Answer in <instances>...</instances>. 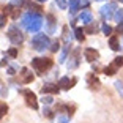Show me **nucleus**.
Segmentation results:
<instances>
[{"label":"nucleus","mask_w":123,"mask_h":123,"mask_svg":"<svg viewBox=\"0 0 123 123\" xmlns=\"http://www.w3.org/2000/svg\"><path fill=\"white\" fill-rule=\"evenodd\" d=\"M103 33H104L106 36H109L111 33H112V27L107 25V24H104V25H103Z\"/></svg>","instance_id":"22"},{"label":"nucleus","mask_w":123,"mask_h":123,"mask_svg":"<svg viewBox=\"0 0 123 123\" xmlns=\"http://www.w3.org/2000/svg\"><path fill=\"white\" fill-rule=\"evenodd\" d=\"M77 60H79V51H77V49H76V51H74V52H73L71 55H69V60H68V66H69V68H71V69L77 68V65H79V62H77Z\"/></svg>","instance_id":"9"},{"label":"nucleus","mask_w":123,"mask_h":123,"mask_svg":"<svg viewBox=\"0 0 123 123\" xmlns=\"http://www.w3.org/2000/svg\"><path fill=\"white\" fill-rule=\"evenodd\" d=\"M57 5H58V8L65 10L66 8V0H57Z\"/></svg>","instance_id":"25"},{"label":"nucleus","mask_w":123,"mask_h":123,"mask_svg":"<svg viewBox=\"0 0 123 123\" xmlns=\"http://www.w3.org/2000/svg\"><path fill=\"white\" fill-rule=\"evenodd\" d=\"M24 98H25V103L32 109H38V99H36V95L33 93V92L24 90Z\"/></svg>","instance_id":"7"},{"label":"nucleus","mask_w":123,"mask_h":123,"mask_svg":"<svg viewBox=\"0 0 123 123\" xmlns=\"http://www.w3.org/2000/svg\"><path fill=\"white\" fill-rule=\"evenodd\" d=\"M51 46V41H49V38H47V35H43V33H38V35H35L32 38V47L35 49V51H44V49H47V47Z\"/></svg>","instance_id":"2"},{"label":"nucleus","mask_w":123,"mask_h":123,"mask_svg":"<svg viewBox=\"0 0 123 123\" xmlns=\"http://www.w3.org/2000/svg\"><path fill=\"white\" fill-rule=\"evenodd\" d=\"M122 65H123V57H115L112 63L104 68V73L107 74V76H114V74L118 71V68H120Z\"/></svg>","instance_id":"5"},{"label":"nucleus","mask_w":123,"mask_h":123,"mask_svg":"<svg viewBox=\"0 0 123 123\" xmlns=\"http://www.w3.org/2000/svg\"><path fill=\"white\" fill-rule=\"evenodd\" d=\"M32 66L36 69L38 73H44L46 69H49L52 66V60L47 57H43V58H33L32 60Z\"/></svg>","instance_id":"3"},{"label":"nucleus","mask_w":123,"mask_h":123,"mask_svg":"<svg viewBox=\"0 0 123 123\" xmlns=\"http://www.w3.org/2000/svg\"><path fill=\"white\" fill-rule=\"evenodd\" d=\"M115 88H117V92H118V95L123 98V82L117 80V82H115Z\"/></svg>","instance_id":"21"},{"label":"nucleus","mask_w":123,"mask_h":123,"mask_svg":"<svg viewBox=\"0 0 123 123\" xmlns=\"http://www.w3.org/2000/svg\"><path fill=\"white\" fill-rule=\"evenodd\" d=\"M58 123H69V122H68L66 117H60V118H58Z\"/></svg>","instance_id":"30"},{"label":"nucleus","mask_w":123,"mask_h":123,"mask_svg":"<svg viewBox=\"0 0 123 123\" xmlns=\"http://www.w3.org/2000/svg\"><path fill=\"white\" fill-rule=\"evenodd\" d=\"M109 46H111L112 51H118V49H120L118 38H117V36H111V38H109Z\"/></svg>","instance_id":"16"},{"label":"nucleus","mask_w":123,"mask_h":123,"mask_svg":"<svg viewBox=\"0 0 123 123\" xmlns=\"http://www.w3.org/2000/svg\"><path fill=\"white\" fill-rule=\"evenodd\" d=\"M43 103H44V104H51V103H52V96H44Z\"/></svg>","instance_id":"27"},{"label":"nucleus","mask_w":123,"mask_h":123,"mask_svg":"<svg viewBox=\"0 0 123 123\" xmlns=\"http://www.w3.org/2000/svg\"><path fill=\"white\" fill-rule=\"evenodd\" d=\"M41 92H43V93H57L58 87L54 85V84H44L43 87H41Z\"/></svg>","instance_id":"10"},{"label":"nucleus","mask_w":123,"mask_h":123,"mask_svg":"<svg viewBox=\"0 0 123 123\" xmlns=\"http://www.w3.org/2000/svg\"><path fill=\"white\" fill-rule=\"evenodd\" d=\"M38 2H46V0H38Z\"/></svg>","instance_id":"33"},{"label":"nucleus","mask_w":123,"mask_h":123,"mask_svg":"<svg viewBox=\"0 0 123 123\" xmlns=\"http://www.w3.org/2000/svg\"><path fill=\"white\" fill-rule=\"evenodd\" d=\"M114 18H115V21L118 22V24H123V8H122V10H117V11H115Z\"/></svg>","instance_id":"18"},{"label":"nucleus","mask_w":123,"mask_h":123,"mask_svg":"<svg viewBox=\"0 0 123 123\" xmlns=\"http://www.w3.org/2000/svg\"><path fill=\"white\" fill-rule=\"evenodd\" d=\"M6 112H8V106H6V103L0 101V117H3Z\"/></svg>","instance_id":"19"},{"label":"nucleus","mask_w":123,"mask_h":123,"mask_svg":"<svg viewBox=\"0 0 123 123\" xmlns=\"http://www.w3.org/2000/svg\"><path fill=\"white\" fill-rule=\"evenodd\" d=\"M8 40L13 44H19V43L24 41V35H22V32L19 30V27H16V25L10 27V30H8Z\"/></svg>","instance_id":"4"},{"label":"nucleus","mask_w":123,"mask_h":123,"mask_svg":"<svg viewBox=\"0 0 123 123\" xmlns=\"http://www.w3.org/2000/svg\"><path fill=\"white\" fill-rule=\"evenodd\" d=\"M5 21H6V14H2L0 16V29L5 27Z\"/></svg>","instance_id":"26"},{"label":"nucleus","mask_w":123,"mask_h":123,"mask_svg":"<svg viewBox=\"0 0 123 123\" xmlns=\"http://www.w3.org/2000/svg\"><path fill=\"white\" fill-rule=\"evenodd\" d=\"M87 82H88V87H90V88H99V80H98L93 74H88Z\"/></svg>","instance_id":"14"},{"label":"nucleus","mask_w":123,"mask_h":123,"mask_svg":"<svg viewBox=\"0 0 123 123\" xmlns=\"http://www.w3.org/2000/svg\"><path fill=\"white\" fill-rule=\"evenodd\" d=\"M87 32H88V33H93V32H96V27H93V25H88V27H87Z\"/></svg>","instance_id":"28"},{"label":"nucleus","mask_w":123,"mask_h":123,"mask_svg":"<svg viewBox=\"0 0 123 123\" xmlns=\"http://www.w3.org/2000/svg\"><path fill=\"white\" fill-rule=\"evenodd\" d=\"M115 11H117V6H115V3H107V5H104V6L101 8V16L104 19H112L114 18V14H115Z\"/></svg>","instance_id":"6"},{"label":"nucleus","mask_w":123,"mask_h":123,"mask_svg":"<svg viewBox=\"0 0 123 123\" xmlns=\"http://www.w3.org/2000/svg\"><path fill=\"white\" fill-rule=\"evenodd\" d=\"M74 35H76V38H77L79 41H84V38H85V36H84L82 29H74Z\"/></svg>","instance_id":"20"},{"label":"nucleus","mask_w":123,"mask_h":123,"mask_svg":"<svg viewBox=\"0 0 123 123\" xmlns=\"http://www.w3.org/2000/svg\"><path fill=\"white\" fill-rule=\"evenodd\" d=\"M84 57H85V60L87 62H95L98 57H99V54H98V51L96 49H92V47H87L85 51H84Z\"/></svg>","instance_id":"8"},{"label":"nucleus","mask_w":123,"mask_h":123,"mask_svg":"<svg viewBox=\"0 0 123 123\" xmlns=\"http://www.w3.org/2000/svg\"><path fill=\"white\" fill-rule=\"evenodd\" d=\"M96 2H103V0H96Z\"/></svg>","instance_id":"34"},{"label":"nucleus","mask_w":123,"mask_h":123,"mask_svg":"<svg viewBox=\"0 0 123 123\" xmlns=\"http://www.w3.org/2000/svg\"><path fill=\"white\" fill-rule=\"evenodd\" d=\"M54 24H55V18L52 14H47V30H49V33H54Z\"/></svg>","instance_id":"17"},{"label":"nucleus","mask_w":123,"mask_h":123,"mask_svg":"<svg viewBox=\"0 0 123 123\" xmlns=\"http://www.w3.org/2000/svg\"><path fill=\"white\" fill-rule=\"evenodd\" d=\"M41 24H43V18L36 13H27L22 18V25L29 32H38L41 29Z\"/></svg>","instance_id":"1"},{"label":"nucleus","mask_w":123,"mask_h":123,"mask_svg":"<svg viewBox=\"0 0 123 123\" xmlns=\"http://www.w3.org/2000/svg\"><path fill=\"white\" fill-rule=\"evenodd\" d=\"M92 19H93V16H92L90 11H82L80 16H79V21L82 22V24H90Z\"/></svg>","instance_id":"12"},{"label":"nucleus","mask_w":123,"mask_h":123,"mask_svg":"<svg viewBox=\"0 0 123 123\" xmlns=\"http://www.w3.org/2000/svg\"><path fill=\"white\" fill-rule=\"evenodd\" d=\"M32 80H33V76H32V73L29 71V68H22V82L29 84Z\"/></svg>","instance_id":"13"},{"label":"nucleus","mask_w":123,"mask_h":123,"mask_svg":"<svg viewBox=\"0 0 123 123\" xmlns=\"http://www.w3.org/2000/svg\"><path fill=\"white\" fill-rule=\"evenodd\" d=\"M80 6V0H69V14H76Z\"/></svg>","instance_id":"15"},{"label":"nucleus","mask_w":123,"mask_h":123,"mask_svg":"<svg viewBox=\"0 0 123 123\" xmlns=\"http://www.w3.org/2000/svg\"><path fill=\"white\" fill-rule=\"evenodd\" d=\"M73 84H76V79H73L71 82H69V77H62L60 79V82H58V87H62V88H71V85Z\"/></svg>","instance_id":"11"},{"label":"nucleus","mask_w":123,"mask_h":123,"mask_svg":"<svg viewBox=\"0 0 123 123\" xmlns=\"http://www.w3.org/2000/svg\"><path fill=\"white\" fill-rule=\"evenodd\" d=\"M58 47H60L58 41H54V43L51 44V51H52V52H57V51H58Z\"/></svg>","instance_id":"23"},{"label":"nucleus","mask_w":123,"mask_h":123,"mask_svg":"<svg viewBox=\"0 0 123 123\" xmlns=\"http://www.w3.org/2000/svg\"><path fill=\"white\" fill-rule=\"evenodd\" d=\"M68 52H69V44H68V46L65 47V51L62 52V57H60V60H62V62L65 60V57H66V55H68Z\"/></svg>","instance_id":"24"},{"label":"nucleus","mask_w":123,"mask_h":123,"mask_svg":"<svg viewBox=\"0 0 123 123\" xmlns=\"http://www.w3.org/2000/svg\"><path fill=\"white\" fill-rule=\"evenodd\" d=\"M0 65H2V66H5V65H6V58H3V60L0 62Z\"/></svg>","instance_id":"32"},{"label":"nucleus","mask_w":123,"mask_h":123,"mask_svg":"<svg viewBox=\"0 0 123 123\" xmlns=\"http://www.w3.org/2000/svg\"><path fill=\"white\" fill-rule=\"evenodd\" d=\"M8 54H10L11 57H16V55H18V51H16V49H10V52H8Z\"/></svg>","instance_id":"29"},{"label":"nucleus","mask_w":123,"mask_h":123,"mask_svg":"<svg viewBox=\"0 0 123 123\" xmlns=\"http://www.w3.org/2000/svg\"><path fill=\"white\" fill-rule=\"evenodd\" d=\"M117 32H118V33H123V24H118V27H117Z\"/></svg>","instance_id":"31"}]
</instances>
